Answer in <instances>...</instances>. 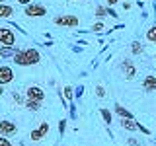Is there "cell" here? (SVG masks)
I'll return each instance as SVG.
<instances>
[{
	"instance_id": "obj_19",
	"label": "cell",
	"mask_w": 156,
	"mask_h": 146,
	"mask_svg": "<svg viewBox=\"0 0 156 146\" xmlns=\"http://www.w3.org/2000/svg\"><path fill=\"white\" fill-rule=\"evenodd\" d=\"M100 113H101V117H104V121L107 125H111V119H113V117H111V113H109V109H100Z\"/></svg>"
},
{
	"instance_id": "obj_3",
	"label": "cell",
	"mask_w": 156,
	"mask_h": 146,
	"mask_svg": "<svg viewBox=\"0 0 156 146\" xmlns=\"http://www.w3.org/2000/svg\"><path fill=\"white\" fill-rule=\"evenodd\" d=\"M53 22L57 23V26H65V27H76L78 23V16H57Z\"/></svg>"
},
{
	"instance_id": "obj_29",
	"label": "cell",
	"mask_w": 156,
	"mask_h": 146,
	"mask_svg": "<svg viewBox=\"0 0 156 146\" xmlns=\"http://www.w3.org/2000/svg\"><path fill=\"white\" fill-rule=\"evenodd\" d=\"M127 142H129L131 146H139V142H136V140H135V138H129V140H127Z\"/></svg>"
},
{
	"instance_id": "obj_31",
	"label": "cell",
	"mask_w": 156,
	"mask_h": 146,
	"mask_svg": "<svg viewBox=\"0 0 156 146\" xmlns=\"http://www.w3.org/2000/svg\"><path fill=\"white\" fill-rule=\"evenodd\" d=\"M4 94V86H0V96H2Z\"/></svg>"
},
{
	"instance_id": "obj_16",
	"label": "cell",
	"mask_w": 156,
	"mask_h": 146,
	"mask_svg": "<svg viewBox=\"0 0 156 146\" xmlns=\"http://www.w3.org/2000/svg\"><path fill=\"white\" fill-rule=\"evenodd\" d=\"M131 51H133V55H143L144 53V47L140 41H133L131 43Z\"/></svg>"
},
{
	"instance_id": "obj_2",
	"label": "cell",
	"mask_w": 156,
	"mask_h": 146,
	"mask_svg": "<svg viewBox=\"0 0 156 146\" xmlns=\"http://www.w3.org/2000/svg\"><path fill=\"white\" fill-rule=\"evenodd\" d=\"M0 45H6V47L16 45V33L10 27H0Z\"/></svg>"
},
{
	"instance_id": "obj_1",
	"label": "cell",
	"mask_w": 156,
	"mask_h": 146,
	"mask_svg": "<svg viewBox=\"0 0 156 146\" xmlns=\"http://www.w3.org/2000/svg\"><path fill=\"white\" fill-rule=\"evenodd\" d=\"M23 14L29 18H41V16H47V8L41 6V4H27L26 8H23Z\"/></svg>"
},
{
	"instance_id": "obj_4",
	"label": "cell",
	"mask_w": 156,
	"mask_h": 146,
	"mask_svg": "<svg viewBox=\"0 0 156 146\" xmlns=\"http://www.w3.org/2000/svg\"><path fill=\"white\" fill-rule=\"evenodd\" d=\"M23 57H26V62H27V66H31V64H37V62L41 61V55H39V51H37V49H33V47H27V49H23Z\"/></svg>"
},
{
	"instance_id": "obj_20",
	"label": "cell",
	"mask_w": 156,
	"mask_h": 146,
	"mask_svg": "<svg viewBox=\"0 0 156 146\" xmlns=\"http://www.w3.org/2000/svg\"><path fill=\"white\" fill-rule=\"evenodd\" d=\"M96 16L100 18V19H101V18H105V16H107V8H104V6H98V8H96Z\"/></svg>"
},
{
	"instance_id": "obj_12",
	"label": "cell",
	"mask_w": 156,
	"mask_h": 146,
	"mask_svg": "<svg viewBox=\"0 0 156 146\" xmlns=\"http://www.w3.org/2000/svg\"><path fill=\"white\" fill-rule=\"evenodd\" d=\"M16 51H18L16 47H6V45H4V47H0V57H2V58L14 57V55H16Z\"/></svg>"
},
{
	"instance_id": "obj_24",
	"label": "cell",
	"mask_w": 156,
	"mask_h": 146,
	"mask_svg": "<svg viewBox=\"0 0 156 146\" xmlns=\"http://www.w3.org/2000/svg\"><path fill=\"white\" fill-rule=\"evenodd\" d=\"M0 146H12V142H10L6 136H0Z\"/></svg>"
},
{
	"instance_id": "obj_7",
	"label": "cell",
	"mask_w": 156,
	"mask_h": 146,
	"mask_svg": "<svg viewBox=\"0 0 156 146\" xmlns=\"http://www.w3.org/2000/svg\"><path fill=\"white\" fill-rule=\"evenodd\" d=\"M121 68H123V72H125V78H127V80H133V78L136 76V68H135V64H133V61H129V58H125V61H123Z\"/></svg>"
},
{
	"instance_id": "obj_18",
	"label": "cell",
	"mask_w": 156,
	"mask_h": 146,
	"mask_svg": "<svg viewBox=\"0 0 156 146\" xmlns=\"http://www.w3.org/2000/svg\"><path fill=\"white\" fill-rule=\"evenodd\" d=\"M146 39H148V41H152V43H156V26H152L148 31H146Z\"/></svg>"
},
{
	"instance_id": "obj_27",
	"label": "cell",
	"mask_w": 156,
	"mask_h": 146,
	"mask_svg": "<svg viewBox=\"0 0 156 146\" xmlns=\"http://www.w3.org/2000/svg\"><path fill=\"white\" fill-rule=\"evenodd\" d=\"M82 92H84V86H78V90H76V97H78V99H80V97H82Z\"/></svg>"
},
{
	"instance_id": "obj_32",
	"label": "cell",
	"mask_w": 156,
	"mask_h": 146,
	"mask_svg": "<svg viewBox=\"0 0 156 146\" xmlns=\"http://www.w3.org/2000/svg\"><path fill=\"white\" fill-rule=\"evenodd\" d=\"M0 4H6V0H0Z\"/></svg>"
},
{
	"instance_id": "obj_17",
	"label": "cell",
	"mask_w": 156,
	"mask_h": 146,
	"mask_svg": "<svg viewBox=\"0 0 156 146\" xmlns=\"http://www.w3.org/2000/svg\"><path fill=\"white\" fill-rule=\"evenodd\" d=\"M41 107V101H35V99H26V109L29 111H37Z\"/></svg>"
},
{
	"instance_id": "obj_9",
	"label": "cell",
	"mask_w": 156,
	"mask_h": 146,
	"mask_svg": "<svg viewBox=\"0 0 156 146\" xmlns=\"http://www.w3.org/2000/svg\"><path fill=\"white\" fill-rule=\"evenodd\" d=\"M47 133H49V125L47 123H41L35 130H31V140H33V142H37V140H41Z\"/></svg>"
},
{
	"instance_id": "obj_5",
	"label": "cell",
	"mask_w": 156,
	"mask_h": 146,
	"mask_svg": "<svg viewBox=\"0 0 156 146\" xmlns=\"http://www.w3.org/2000/svg\"><path fill=\"white\" fill-rule=\"evenodd\" d=\"M26 96H27V99H35V101L45 99V92H43V88H39V86H29L26 90Z\"/></svg>"
},
{
	"instance_id": "obj_14",
	"label": "cell",
	"mask_w": 156,
	"mask_h": 146,
	"mask_svg": "<svg viewBox=\"0 0 156 146\" xmlns=\"http://www.w3.org/2000/svg\"><path fill=\"white\" fill-rule=\"evenodd\" d=\"M14 62H16L18 66H27L26 57H23V51H16V55H14Z\"/></svg>"
},
{
	"instance_id": "obj_6",
	"label": "cell",
	"mask_w": 156,
	"mask_h": 146,
	"mask_svg": "<svg viewBox=\"0 0 156 146\" xmlns=\"http://www.w3.org/2000/svg\"><path fill=\"white\" fill-rule=\"evenodd\" d=\"M14 80V70L10 66H0V86H6Z\"/></svg>"
},
{
	"instance_id": "obj_22",
	"label": "cell",
	"mask_w": 156,
	"mask_h": 146,
	"mask_svg": "<svg viewBox=\"0 0 156 146\" xmlns=\"http://www.w3.org/2000/svg\"><path fill=\"white\" fill-rule=\"evenodd\" d=\"M65 130H66V121L65 119H61V121H58V133H65Z\"/></svg>"
},
{
	"instance_id": "obj_23",
	"label": "cell",
	"mask_w": 156,
	"mask_h": 146,
	"mask_svg": "<svg viewBox=\"0 0 156 146\" xmlns=\"http://www.w3.org/2000/svg\"><path fill=\"white\" fill-rule=\"evenodd\" d=\"M96 96H98V97H105V90H104V86H98V88H96Z\"/></svg>"
},
{
	"instance_id": "obj_33",
	"label": "cell",
	"mask_w": 156,
	"mask_h": 146,
	"mask_svg": "<svg viewBox=\"0 0 156 146\" xmlns=\"http://www.w3.org/2000/svg\"><path fill=\"white\" fill-rule=\"evenodd\" d=\"M72 2H78V0H72Z\"/></svg>"
},
{
	"instance_id": "obj_21",
	"label": "cell",
	"mask_w": 156,
	"mask_h": 146,
	"mask_svg": "<svg viewBox=\"0 0 156 146\" xmlns=\"http://www.w3.org/2000/svg\"><path fill=\"white\" fill-rule=\"evenodd\" d=\"M65 97H66V99H72V97H74V90H72L70 86L65 88Z\"/></svg>"
},
{
	"instance_id": "obj_25",
	"label": "cell",
	"mask_w": 156,
	"mask_h": 146,
	"mask_svg": "<svg viewBox=\"0 0 156 146\" xmlns=\"http://www.w3.org/2000/svg\"><path fill=\"white\" fill-rule=\"evenodd\" d=\"M14 103H26V101L22 99V96H20V94H16V92H14Z\"/></svg>"
},
{
	"instance_id": "obj_26",
	"label": "cell",
	"mask_w": 156,
	"mask_h": 146,
	"mask_svg": "<svg viewBox=\"0 0 156 146\" xmlns=\"http://www.w3.org/2000/svg\"><path fill=\"white\" fill-rule=\"evenodd\" d=\"M101 29H104V23H101V22H98V23H94L92 31H101Z\"/></svg>"
},
{
	"instance_id": "obj_30",
	"label": "cell",
	"mask_w": 156,
	"mask_h": 146,
	"mask_svg": "<svg viewBox=\"0 0 156 146\" xmlns=\"http://www.w3.org/2000/svg\"><path fill=\"white\" fill-rule=\"evenodd\" d=\"M113 4H117V0H107V6H113Z\"/></svg>"
},
{
	"instance_id": "obj_10",
	"label": "cell",
	"mask_w": 156,
	"mask_h": 146,
	"mask_svg": "<svg viewBox=\"0 0 156 146\" xmlns=\"http://www.w3.org/2000/svg\"><path fill=\"white\" fill-rule=\"evenodd\" d=\"M143 90L144 92H156V76L152 74H148L143 80Z\"/></svg>"
},
{
	"instance_id": "obj_15",
	"label": "cell",
	"mask_w": 156,
	"mask_h": 146,
	"mask_svg": "<svg viewBox=\"0 0 156 146\" xmlns=\"http://www.w3.org/2000/svg\"><path fill=\"white\" fill-rule=\"evenodd\" d=\"M115 113H117V115H121V119H133L131 111H127L125 107H121V105H115Z\"/></svg>"
},
{
	"instance_id": "obj_13",
	"label": "cell",
	"mask_w": 156,
	"mask_h": 146,
	"mask_svg": "<svg viewBox=\"0 0 156 146\" xmlns=\"http://www.w3.org/2000/svg\"><path fill=\"white\" fill-rule=\"evenodd\" d=\"M14 16V8L8 4H0V18H10Z\"/></svg>"
},
{
	"instance_id": "obj_8",
	"label": "cell",
	"mask_w": 156,
	"mask_h": 146,
	"mask_svg": "<svg viewBox=\"0 0 156 146\" xmlns=\"http://www.w3.org/2000/svg\"><path fill=\"white\" fill-rule=\"evenodd\" d=\"M18 130V127L16 123H12V121H0V134L2 136H10V134H14Z\"/></svg>"
},
{
	"instance_id": "obj_28",
	"label": "cell",
	"mask_w": 156,
	"mask_h": 146,
	"mask_svg": "<svg viewBox=\"0 0 156 146\" xmlns=\"http://www.w3.org/2000/svg\"><path fill=\"white\" fill-rule=\"evenodd\" d=\"M18 4H22V6H27V4H31V0H18Z\"/></svg>"
},
{
	"instance_id": "obj_11",
	"label": "cell",
	"mask_w": 156,
	"mask_h": 146,
	"mask_svg": "<svg viewBox=\"0 0 156 146\" xmlns=\"http://www.w3.org/2000/svg\"><path fill=\"white\" fill-rule=\"evenodd\" d=\"M121 127L127 130H139V123H135L133 119H121Z\"/></svg>"
}]
</instances>
